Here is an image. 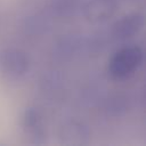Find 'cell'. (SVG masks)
Wrapping results in <instances>:
<instances>
[{
	"mask_svg": "<svg viewBox=\"0 0 146 146\" xmlns=\"http://www.w3.org/2000/svg\"><path fill=\"white\" fill-rule=\"evenodd\" d=\"M144 51L137 44L124 46L111 57L107 66L108 74L114 80L130 78L141 65Z\"/></svg>",
	"mask_w": 146,
	"mask_h": 146,
	"instance_id": "6da1fadb",
	"label": "cell"
},
{
	"mask_svg": "<svg viewBox=\"0 0 146 146\" xmlns=\"http://www.w3.org/2000/svg\"><path fill=\"white\" fill-rule=\"evenodd\" d=\"M30 57L22 49L6 48L0 51V70L11 78L25 75L30 70Z\"/></svg>",
	"mask_w": 146,
	"mask_h": 146,
	"instance_id": "7a4b0ae2",
	"label": "cell"
},
{
	"mask_svg": "<svg viewBox=\"0 0 146 146\" xmlns=\"http://www.w3.org/2000/svg\"><path fill=\"white\" fill-rule=\"evenodd\" d=\"M91 132L87 123L72 119L65 121L58 130V140L65 146H83L90 140Z\"/></svg>",
	"mask_w": 146,
	"mask_h": 146,
	"instance_id": "3957f363",
	"label": "cell"
},
{
	"mask_svg": "<svg viewBox=\"0 0 146 146\" xmlns=\"http://www.w3.org/2000/svg\"><path fill=\"white\" fill-rule=\"evenodd\" d=\"M22 127L25 133L34 144H44L47 140V133L44 131L43 116L39 108L27 107L22 115Z\"/></svg>",
	"mask_w": 146,
	"mask_h": 146,
	"instance_id": "277c9868",
	"label": "cell"
},
{
	"mask_svg": "<svg viewBox=\"0 0 146 146\" xmlns=\"http://www.w3.org/2000/svg\"><path fill=\"white\" fill-rule=\"evenodd\" d=\"M117 9V2L112 0H89L82 6L84 18L92 24H99L111 19Z\"/></svg>",
	"mask_w": 146,
	"mask_h": 146,
	"instance_id": "5b68a950",
	"label": "cell"
},
{
	"mask_svg": "<svg viewBox=\"0 0 146 146\" xmlns=\"http://www.w3.org/2000/svg\"><path fill=\"white\" fill-rule=\"evenodd\" d=\"M144 26V15L141 13H131L117 19L113 27L112 34L116 40L125 41L137 35Z\"/></svg>",
	"mask_w": 146,
	"mask_h": 146,
	"instance_id": "8992f818",
	"label": "cell"
},
{
	"mask_svg": "<svg viewBox=\"0 0 146 146\" xmlns=\"http://www.w3.org/2000/svg\"><path fill=\"white\" fill-rule=\"evenodd\" d=\"M82 41L76 35H63L55 44V55L60 59H68L82 48Z\"/></svg>",
	"mask_w": 146,
	"mask_h": 146,
	"instance_id": "52a82bcc",
	"label": "cell"
},
{
	"mask_svg": "<svg viewBox=\"0 0 146 146\" xmlns=\"http://www.w3.org/2000/svg\"><path fill=\"white\" fill-rule=\"evenodd\" d=\"M49 26H50V24H49L48 17L40 15V14H36V15L29 17L26 19V23H25V29L31 34L44 33V32H47Z\"/></svg>",
	"mask_w": 146,
	"mask_h": 146,
	"instance_id": "ba28073f",
	"label": "cell"
},
{
	"mask_svg": "<svg viewBox=\"0 0 146 146\" xmlns=\"http://www.w3.org/2000/svg\"><path fill=\"white\" fill-rule=\"evenodd\" d=\"M50 8L56 16H68L78 8V0H54Z\"/></svg>",
	"mask_w": 146,
	"mask_h": 146,
	"instance_id": "9c48e42d",
	"label": "cell"
},
{
	"mask_svg": "<svg viewBox=\"0 0 146 146\" xmlns=\"http://www.w3.org/2000/svg\"><path fill=\"white\" fill-rule=\"evenodd\" d=\"M127 108V105H125V99L121 96H117L115 97L114 99L111 100V103H108V106H107V111L111 112L112 114H120L122 111H125Z\"/></svg>",
	"mask_w": 146,
	"mask_h": 146,
	"instance_id": "30bf717a",
	"label": "cell"
},
{
	"mask_svg": "<svg viewBox=\"0 0 146 146\" xmlns=\"http://www.w3.org/2000/svg\"><path fill=\"white\" fill-rule=\"evenodd\" d=\"M112 1H115V2H119V1H121V0H112Z\"/></svg>",
	"mask_w": 146,
	"mask_h": 146,
	"instance_id": "8fae6325",
	"label": "cell"
}]
</instances>
